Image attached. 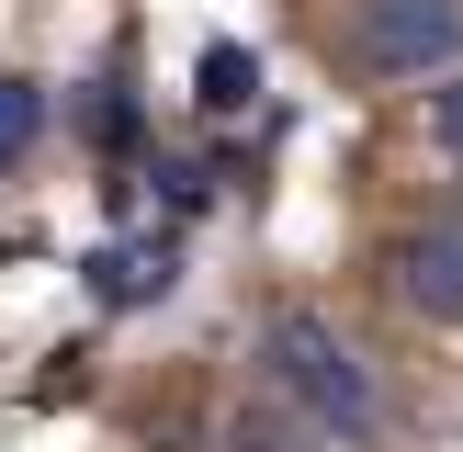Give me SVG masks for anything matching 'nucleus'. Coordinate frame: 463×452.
Instances as JSON below:
<instances>
[{
	"label": "nucleus",
	"mask_w": 463,
	"mask_h": 452,
	"mask_svg": "<svg viewBox=\"0 0 463 452\" xmlns=\"http://www.w3.org/2000/svg\"><path fill=\"white\" fill-rule=\"evenodd\" d=\"M260 351H271V384L306 407V429H317V441H362V429H373V362H362L351 339L328 328V316H306V306H294V316H271V339H260Z\"/></svg>",
	"instance_id": "f257e3e1"
},
{
	"label": "nucleus",
	"mask_w": 463,
	"mask_h": 452,
	"mask_svg": "<svg viewBox=\"0 0 463 452\" xmlns=\"http://www.w3.org/2000/svg\"><path fill=\"white\" fill-rule=\"evenodd\" d=\"M351 57L373 80H430L463 57V0H351Z\"/></svg>",
	"instance_id": "f03ea898"
},
{
	"label": "nucleus",
	"mask_w": 463,
	"mask_h": 452,
	"mask_svg": "<svg viewBox=\"0 0 463 452\" xmlns=\"http://www.w3.org/2000/svg\"><path fill=\"white\" fill-rule=\"evenodd\" d=\"M396 271H407V306H419V316H463V215L419 226Z\"/></svg>",
	"instance_id": "7ed1b4c3"
},
{
	"label": "nucleus",
	"mask_w": 463,
	"mask_h": 452,
	"mask_svg": "<svg viewBox=\"0 0 463 452\" xmlns=\"http://www.w3.org/2000/svg\"><path fill=\"white\" fill-rule=\"evenodd\" d=\"M12 147H34V90L0 80V158H12Z\"/></svg>",
	"instance_id": "20e7f679"
},
{
	"label": "nucleus",
	"mask_w": 463,
	"mask_h": 452,
	"mask_svg": "<svg viewBox=\"0 0 463 452\" xmlns=\"http://www.w3.org/2000/svg\"><path fill=\"white\" fill-rule=\"evenodd\" d=\"M430 136H441V147L463 158V80H452V90H430Z\"/></svg>",
	"instance_id": "39448f33"
}]
</instances>
